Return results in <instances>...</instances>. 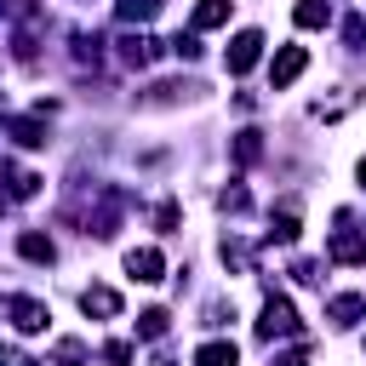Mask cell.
Returning a JSON list of instances; mask_svg holds the SVG:
<instances>
[{
    "mask_svg": "<svg viewBox=\"0 0 366 366\" xmlns=\"http://www.w3.org/2000/svg\"><path fill=\"white\" fill-rule=\"evenodd\" d=\"M103 360H109V366H126V360H132V343H103Z\"/></svg>",
    "mask_w": 366,
    "mask_h": 366,
    "instance_id": "25",
    "label": "cell"
},
{
    "mask_svg": "<svg viewBox=\"0 0 366 366\" xmlns=\"http://www.w3.org/2000/svg\"><path fill=\"white\" fill-rule=\"evenodd\" d=\"M80 309L97 315V320H114V315H120V292H114V286H86V292H80Z\"/></svg>",
    "mask_w": 366,
    "mask_h": 366,
    "instance_id": "8",
    "label": "cell"
},
{
    "mask_svg": "<svg viewBox=\"0 0 366 366\" xmlns=\"http://www.w3.org/2000/svg\"><path fill=\"white\" fill-rule=\"evenodd\" d=\"M74 57L80 63H97V34H74Z\"/></svg>",
    "mask_w": 366,
    "mask_h": 366,
    "instance_id": "24",
    "label": "cell"
},
{
    "mask_svg": "<svg viewBox=\"0 0 366 366\" xmlns=\"http://www.w3.org/2000/svg\"><path fill=\"white\" fill-rule=\"evenodd\" d=\"M154 51H160V40H149L143 29H137V34H120V63L149 69V63H154Z\"/></svg>",
    "mask_w": 366,
    "mask_h": 366,
    "instance_id": "6",
    "label": "cell"
},
{
    "mask_svg": "<svg viewBox=\"0 0 366 366\" xmlns=\"http://www.w3.org/2000/svg\"><path fill=\"white\" fill-rule=\"evenodd\" d=\"M17 252H23L29 263H51V257H57V246H51V234H40V229H29V234H17Z\"/></svg>",
    "mask_w": 366,
    "mask_h": 366,
    "instance_id": "12",
    "label": "cell"
},
{
    "mask_svg": "<svg viewBox=\"0 0 366 366\" xmlns=\"http://www.w3.org/2000/svg\"><path fill=\"white\" fill-rule=\"evenodd\" d=\"M194 366H240V349L223 343V337H217V343H200V349H194Z\"/></svg>",
    "mask_w": 366,
    "mask_h": 366,
    "instance_id": "13",
    "label": "cell"
},
{
    "mask_svg": "<svg viewBox=\"0 0 366 366\" xmlns=\"http://www.w3.org/2000/svg\"><path fill=\"white\" fill-rule=\"evenodd\" d=\"M360 315H366V297H360V292H343V297L326 303V320H332V326H355Z\"/></svg>",
    "mask_w": 366,
    "mask_h": 366,
    "instance_id": "9",
    "label": "cell"
},
{
    "mask_svg": "<svg viewBox=\"0 0 366 366\" xmlns=\"http://www.w3.org/2000/svg\"><path fill=\"white\" fill-rule=\"evenodd\" d=\"M303 234V217H297V206H280L274 217H269V240H280V246H292Z\"/></svg>",
    "mask_w": 366,
    "mask_h": 366,
    "instance_id": "10",
    "label": "cell"
},
{
    "mask_svg": "<svg viewBox=\"0 0 366 366\" xmlns=\"http://www.w3.org/2000/svg\"><path fill=\"white\" fill-rule=\"evenodd\" d=\"M292 17H297V29H326V23H332V6H326V0H297Z\"/></svg>",
    "mask_w": 366,
    "mask_h": 366,
    "instance_id": "14",
    "label": "cell"
},
{
    "mask_svg": "<svg viewBox=\"0 0 366 366\" xmlns=\"http://www.w3.org/2000/svg\"><path fill=\"white\" fill-rule=\"evenodd\" d=\"M172 51H177V57H200V40H194V34H177Z\"/></svg>",
    "mask_w": 366,
    "mask_h": 366,
    "instance_id": "27",
    "label": "cell"
},
{
    "mask_svg": "<svg viewBox=\"0 0 366 366\" xmlns=\"http://www.w3.org/2000/svg\"><path fill=\"white\" fill-rule=\"evenodd\" d=\"M343 40L360 46V40H366V17H349V23H343Z\"/></svg>",
    "mask_w": 366,
    "mask_h": 366,
    "instance_id": "26",
    "label": "cell"
},
{
    "mask_svg": "<svg viewBox=\"0 0 366 366\" xmlns=\"http://www.w3.org/2000/svg\"><path fill=\"white\" fill-rule=\"evenodd\" d=\"M149 366H177V360H172V355H154V360H149Z\"/></svg>",
    "mask_w": 366,
    "mask_h": 366,
    "instance_id": "30",
    "label": "cell"
},
{
    "mask_svg": "<svg viewBox=\"0 0 366 366\" xmlns=\"http://www.w3.org/2000/svg\"><path fill=\"white\" fill-rule=\"evenodd\" d=\"M257 57H263V34H257V29H240V34L229 40V51H223L229 74H246V69H257Z\"/></svg>",
    "mask_w": 366,
    "mask_h": 366,
    "instance_id": "3",
    "label": "cell"
},
{
    "mask_svg": "<svg viewBox=\"0 0 366 366\" xmlns=\"http://www.w3.org/2000/svg\"><path fill=\"white\" fill-rule=\"evenodd\" d=\"M217 206H223V212H246V206H252V194L234 183V189H223V194H217Z\"/></svg>",
    "mask_w": 366,
    "mask_h": 366,
    "instance_id": "23",
    "label": "cell"
},
{
    "mask_svg": "<svg viewBox=\"0 0 366 366\" xmlns=\"http://www.w3.org/2000/svg\"><path fill=\"white\" fill-rule=\"evenodd\" d=\"M114 223H120V194L109 189V194H103V206L92 212V229H86V234H103V240H109V234H114Z\"/></svg>",
    "mask_w": 366,
    "mask_h": 366,
    "instance_id": "11",
    "label": "cell"
},
{
    "mask_svg": "<svg viewBox=\"0 0 366 366\" xmlns=\"http://www.w3.org/2000/svg\"><path fill=\"white\" fill-rule=\"evenodd\" d=\"M57 366H86V343L63 337V343H57Z\"/></svg>",
    "mask_w": 366,
    "mask_h": 366,
    "instance_id": "22",
    "label": "cell"
},
{
    "mask_svg": "<svg viewBox=\"0 0 366 366\" xmlns=\"http://www.w3.org/2000/svg\"><path fill=\"white\" fill-rule=\"evenodd\" d=\"M297 332H303L297 309H292L286 297H269V303H263V315H257V337H263V343H274V337H297Z\"/></svg>",
    "mask_w": 366,
    "mask_h": 366,
    "instance_id": "1",
    "label": "cell"
},
{
    "mask_svg": "<svg viewBox=\"0 0 366 366\" xmlns=\"http://www.w3.org/2000/svg\"><path fill=\"white\" fill-rule=\"evenodd\" d=\"M126 274L143 280V286H154V280H166V257L154 246H137V252H126Z\"/></svg>",
    "mask_w": 366,
    "mask_h": 366,
    "instance_id": "4",
    "label": "cell"
},
{
    "mask_svg": "<svg viewBox=\"0 0 366 366\" xmlns=\"http://www.w3.org/2000/svg\"><path fill=\"white\" fill-rule=\"evenodd\" d=\"M0 177H6V194H11V200H29V194H40V183H46V177H34V172H17V166H6Z\"/></svg>",
    "mask_w": 366,
    "mask_h": 366,
    "instance_id": "15",
    "label": "cell"
},
{
    "mask_svg": "<svg viewBox=\"0 0 366 366\" xmlns=\"http://www.w3.org/2000/svg\"><path fill=\"white\" fill-rule=\"evenodd\" d=\"M257 154H263V132H240V137H234V160H240V166H252Z\"/></svg>",
    "mask_w": 366,
    "mask_h": 366,
    "instance_id": "19",
    "label": "cell"
},
{
    "mask_svg": "<svg viewBox=\"0 0 366 366\" xmlns=\"http://www.w3.org/2000/svg\"><path fill=\"white\" fill-rule=\"evenodd\" d=\"M0 315H6L17 332H46V320H51V309H46L40 297H0Z\"/></svg>",
    "mask_w": 366,
    "mask_h": 366,
    "instance_id": "2",
    "label": "cell"
},
{
    "mask_svg": "<svg viewBox=\"0 0 366 366\" xmlns=\"http://www.w3.org/2000/svg\"><path fill=\"white\" fill-rule=\"evenodd\" d=\"M166 326H172L166 309H143V315H137V337H166Z\"/></svg>",
    "mask_w": 366,
    "mask_h": 366,
    "instance_id": "18",
    "label": "cell"
},
{
    "mask_svg": "<svg viewBox=\"0 0 366 366\" xmlns=\"http://www.w3.org/2000/svg\"><path fill=\"white\" fill-rule=\"evenodd\" d=\"M274 366H309V360H303V355H280Z\"/></svg>",
    "mask_w": 366,
    "mask_h": 366,
    "instance_id": "29",
    "label": "cell"
},
{
    "mask_svg": "<svg viewBox=\"0 0 366 366\" xmlns=\"http://www.w3.org/2000/svg\"><path fill=\"white\" fill-rule=\"evenodd\" d=\"M229 23V0H200L194 6V29H223Z\"/></svg>",
    "mask_w": 366,
    "mask_h": 366,
    "instance_id": "17",
    "label": "cell"
},
{
    "mask_svg": "<svg viewBox=\"0 0 366 366\" xmlns=\"http://www.w3.org/2000/svg\"><path fill=\"white\" fill-rule=\"evenodd\" d=\"M114 11H120V17H126V23H149V17H154V11H160V0H120V6H114Z\"/></svg>",
    "mask_w": 366,
    "mask_h": 366,
    "instance_id": "20",
    "label": "cell"
},
{
    "mask_svg": "<svg viewBox=\"0 0 366 366\" xmlns=\"http://www.w3.org/2000/svg\"><path fill=\"white\" fill-rule=\"evenodd\" d=\"M303 69H309V51H303V46H280V51H274V69H269V74H274V86H292V80H297Z\"/></svg>",
    "mask_w": 366,
    "mask_h": 366,
    "instance_id": "7",
    "label": "cell"
},
{
    "mask_svg": "<svg viewBox=\"0 0 366 366\" xmlns=\"http://www.w3.org/2000/svg\"><path fill=\"white\" fill-rule=\"evenodd\" d=\"M360 183H366V160H360Z\"/></svg>",
    "mask_w": 366,
    "mask_h": 366,
    "instance_id": "31",
    "label": "cell"
},
{
    "mask_svg": "<svg viewBox=\"0 0 366 366\" xmlns=\"http://www.w3.org/2000/svg\"><path fill=\"white\" fill-rule=\"evenodd\" d=\"M154 223H160V229H177V206H172V200H166V206H154Z\"/></svg>",
    "mask_w": 366,
    "mask_h": 366,
    "instance_id": "28",
    "label": "cell"
},
{
    "mask_svg": "<svg viewBox=\"0 0 366 366\" xmlns=\"http://www.w3.org/2000/svg\"><path fill=\"white\" fill-rule=\"evenodd\" d=\"M223 263H229V269H252V246H240V240H223Z\"/></svg>",
    "mask_w": 366,
    "mask_h": 366,
    "instance_id": "21",
    "label": "cell"
},
{
    "mask_svg": "<svg viewBox=\"0 0 366 366\" xmlns=\"http://www.w3.org/2000/svg\"><path fill=\"white\" fill-rule=\"evenodd\" d=\"M6 132H11V143H23V149H40V143H46V120H6Z\"/></svg>",
    "mask_w": 366,
    "mask_h": 366,
    "instance_id": "16",
    "label": "cell"
},
{
    "mask_svg": "<svg viewBox=\"0 0 366 366\" xmlns=\"http://www.w3.org/2000/svg\"><path fill=\"white\" fill-rule=\"evenodd\" d=\"M332 263L360 269V263H366V234H355V229H332Z\"/></svg>",
    "mask_w": 366,
    "mask_h": 366,
    "instance_id": "5",
    "label": "cell"
}]
</instances>
